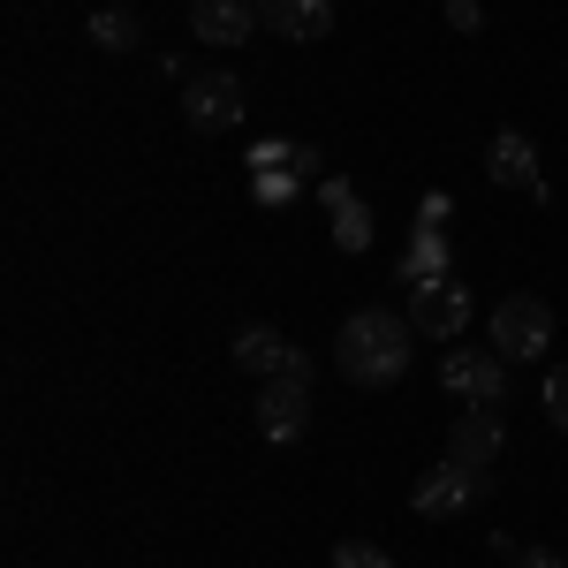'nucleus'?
<instances>
[{
  "label": "nucleus",
  "mask_w": 568,
  "mask_h": 568,
  "mask_svg": "<svg viewBox=\"0 0 568 568\" xmlns=\"http://www.w3.org/2000/svg\"><path fill=\"white\" fill-rule=\"evenodd\" d=\"M409 318L402 311H379V304H364L342 318V334H334V372L349 379V387H394L402 372H409Z\"/></svg>",
  "instance_id": "1"
},
{
  "label": "nucleus",
  "mask_w": 568,
  "mask_h": 568,
  "mask_svg": "<svg viewBox=\"0 0 568 568\" xmlns=\"http://www.w3.org/2000/svg\"><path fill=\"white\" fill-rule=\"evenodd\" d=\"M485 349H500L508 364H538L554 349V304L546 296H500L493 326H485Z\"/></svg>",
  "instance_id": "2"
},
{
  "label": "nucleus",
  "mask_w": 568,
  "mask_h": 568,
  "mask_svg": "<svg viewBox=\"0 0 568 568\" xmlns=\"http://www.w3.org/2000/svg\"><path fill=\"white\" fill-rule=\"evenodd\" d=\"M485 493H493V478H485V470H470V463H455V455H447V463H433L425 478L409 485V508H417L425 524H455V516H470V508H478Z\"/></svg>",
  "instance_id": "3"
},
{
  "label": "nucleus",
  "mask_w": 568,
  "mask_h": 568,
  "mask_svg": "<svg viewBox=\"0 0 568 568\" xmlns=\"http://www.w3.org/2000/svg\"><path fill=\"white\" fill-rule=\"evenodd\" d=\"M409 326L433 334V342H463V334H470V281H463V273L409 281Z\"/></svg>",
  "instance_id": "4"
},
{
  "label": "nucleus",
  "mask_w": 568,
  "mask_h": 568,
  "mask_svg": "<svg viewBox=\"0 0 568 568\" xmlns=\"http://www.w3.org/2000/svg\"><path fill=\"white\" fill-rule=\"evenodd\" d=\"M182 122L197 136H227L243 122V77L235 69H205V77H190L182 84Z\"/></svg>",
  "instance_id": "5"
},
{
  "label": "nucleus",
  "mask_w": 568,
  "mask_h": 568,
  "mask_svg": "<svg viewBox=\"0 0 568 568\" xmlns=\"http://www.w3.org/2000/svg\"><path fill=\"white\" fill-rule=\"evenodd\" d=\"M439 387L463 394L470 409H500L508 402V356L500 349H447L439 356Z\"/></svg>",
  "instance_id": "6"
},
{
  "label": "nucleus",
  "mask_w": 568,
  "mask_h": 568,
  "mask_svg": "<svg viewBox=\"0 0 568 568\" xmlns=\"http://www.w3.org/2000/svg\"><path fill=\"white\" fill-rule=\"evenodd\" d=\"M227 356L251 372V379H311V364H304V349L281 334V326H243L235 342H227Z\"/></svg>",
  "instance_id": "7"
},
{
  "label": "nucleus",
  "mask_w": 568,
  "mask_h": 568,
  "mask_svg": "<svg viewBox=\"0 0 568 568\" xmlns=\"http://www.w3.org/2000/svg\"><path fill=\"white\" fill-rule=\"evenodd\" d=\"M251 409H258V433L288 447V439H304V425H311V379H265Z\"/></svg>",
  "instance_id": "8"
},
{
  "label": "nucleus",
  "mask_w": 568,
  "mask_h": 568,
  "mask_svg": "<svg viewBox=\"0 0 568 568\" xmlns=\"http://www.w3.org/2000/svg\"><path fill=\"white\" fill-rule=\"evenodd\" d=\"M485 175L500 182V190H530V197H546V175H538V144L524 130H493L485 144Z\"/></svg>",
  "instance_id": "9"
},
{
  "label": "nucleus",
  "mask_w": 568,
  "mask_h": 568,
  "mask_svg": "<svg viewBox=\"0 0 568 568\" xmlns=\"http://www.w3.org/2000/svg\"><path fill=\"white\" fill-rule=\"evenodd\" d=\"M258 23L288 45H318L334 39V0H258Z\"/></svg>",
  "instance_id": "10"
},
{
  "label": "nucleus",
  "mask_w": 568,
  "mask_h": 568,
  "mask_svg": "<svg viewBox=\"0 0 568 568\" xmlns=\"http://www.w3.org/2000/svg\"><path fill=\"white\" fill-rule=\"evenodd\" d=\"M500 447H508L500 409H463V417L447 425V455H455V463H470V470H493V463H500Z\"/></svg>",
  "instance_id": "11"
},
{
  "label": "nucleus",
  "mask_w": 568,
  "mask_h": 568,
  "mask_svg": "<svg viewBox=\"0 0 568 568\" xmlns=\"http://www.w3.org/2000/svg\"><path fill=\"white\" fill-rule=\"evenodd\" d=\"M258 31V0H190V39L197 45H243Z\"/></svg>",
  "instance_id": "12"
},
{
  "label": "nucleus",
  "mask_w": 568,
  "mask_h": 568,
  "mask_svg": "<svg viewBox=\"0 0 568 568\" xmlns=\"http://www.w3.org/2000/svg\"><path fill=\"white\" fill-rule=\"evenodd\" d=\"M326 213H334V251H372V205L356 197L349 182H326Z\"/></svg>",
  "instance_id": "13"
},
{
  "label": "nucleus",
  "mask_w": 568,
  "mask_h": 568,
  "mask_svg": "<svg viewBox=\"0 0 568 568\" xmlns=\"http://www.w3.org/2000/svg\"><path fill=\"white\" fill-rule=\"evenodd\" d=\"M136 39H144V31H136L130 8H99V16H91V45H106V53H130Z\"/></svg>",
  "instance_id": "14"
},
{
  "label": "nucleus",
  "mask_w": 568,
  "mask_h": 568,
  "mask_svg": "<svg viewBox=\"0 0 568 568\" xmlns=\"http://www.w3.org/2000/svg\"><path fill=\"white\" fill-rule=\"evenodd\" d=\"M433 273H455V265H447V235H425V243H417V251H409V258H402V288H409V281H433Z\"/></svg>",
  "instance_id": "15"
},
{
  "label": "nucleus",
  "mask_w": 568,
  "mask_h": 568,
  "mask_svg": "<svg viewBox=\"0 0 568 568\" xmlns=\"http://www.w3.org/2000/svg\"><path fill=\"white\" fill-rule=\"evenodd\" d=\"M334 568H394V554L372 546V538H342V546H334Z\"/></svg>",
  "instance_id": "16"
},
{
  "label": "nucleus",
  "mask_w": 568,
  "mask_h": 568,
  "mask_svg": "<svg viewBox=\"0 0 568 568\" xmlns=\"http://www.w3.org/2000/svg\"><path fill=\"white\" fill-rule=\"evenodd\" d=\"M538 409H546V417H554V425L568 433V364H554V372H546V387H538Z\"/></svg>",
  "instance_id": "17"
},
{
  "label": "nucleus",
  "mask_w": 568,
  "mask_h": 568,
  "mask_svg": "<svg viewBox=\"0 0 568 568\" xmlns=\"http://www.w3.org/2000/svg\"><path fill=\"white\" fill-rule=\"evenodd\" d=\"M288 197H296V175L281 182L273 168H258V205H288Z\"/></svg>",
  "instance_id": "18"
},
{
  "label": "nucleus",
  "mask_w": 568,
  "mask_h": 568,
  "mask_svg": "<svg viewBox=\"0 0 568 568\" xmlns=\"http://www.w3.org/2000/svg\"><path fill=\"white\" fill-rule=\"evenodd\" d=\"M447 23H455V31H485V8L478 0H447Z\"/></svg>",
  "instance_id": "19"
},
{
  "label": "nucleus",
  "mask_w": 568,
  "mask_h": 568,
  "mask_svg": "<svg viewBox=\"0 0 568 568\" xmlns=\"http://www.w3.org/2000/svg\"><path fill=\"white\" fill-rule=\"evenodd\" d=\"M516 568H568V561L554 554V546H524V554H516Z\"/></svg>",
  "instance_id": "20"
}]
</instances>
